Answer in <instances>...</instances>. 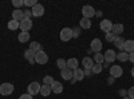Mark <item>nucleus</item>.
Wrapping results in <instances>:
<instances>
[{"instance_id": "1", "label": "nucleus", "mask_w": 134, "mask_h": 99, "mask_svg": "<svg viewBox=\"0 0 134 99\" xmlns=\"http://www.w3.org/2000/svg\"><path fill=\"white\" fill-rule=\"evenodd\" d=\"M14 90H15V87L11 83H2L0 84V95H4V96L11 95L14 92Z\"/></svg>"}, {"instance_id": "2", "label": "nucleus", "mask_w": 134, "mask_h": 99, "mask_svg": "<svg viewBox=\"0 0 134 99\" xmlns=\"http://www.w3.org/2000/svg\"><path fill=\"white\" fill-rule=\"evenodd\" d=\"M35 62H36L38 64H46V63L48 62V55L44 52L43 50L39 51V52H36V54H35Z\"/></svg>"}, {"instance_id": "3", "label": "nucleus", "mask_w": 134, "mask_h": 99, "mask_svg": "<svg viewBox=\"0 0 134 99\" xmlns=\"http://www.w3.org/2000/svg\"><path fill=\"white\" fill-rule=\"evenodd\" d=\"M70 39H72V28L64 27L60 31V40L62 42H69Z\"/></svg>"}, {"instance_id": "4", "label": "nucleus", "mask_w": 134, "mask_h": 99, "mask_svg": "<svg viewBox=\"0 0 134 99\" xmlns=\"http://www.w3.org/2000/svg\"><path fill=\"white\" fill-rule=\"evenodd\" d=\"M122 74H124V70H122V67H121V66H117V64H114V66H111V67H110V76H113L114 79H117V78H121V76H122Z\"/></svg>"}, {"instance_id": "5", "label": "nucleus", "mask_w": 134, "mask_h": 99, "mask_svg": "<svg viewBox=\"0 0 134 99\" xmlns=\"http://www.w3.org/2000/svg\"><path fill=\"white\" fill-rule=\"evenodd\" d=\"M19 23H20L19 28L21 30V32H28V31L32 28V20H31V19H27V18H24L23 20H20Z\"/></svg>"}, {"instance_id": "6", "label": "nucleus", "mask_w": 134, "mask_h": 99, "mask_svg": "<svg viewBox=\"0 0 134 99\" xmlns=\"http://www.w3.org/2000/svg\"><path fill=\"white\" fill-rule=\"evenodd\" d=\"M95 12L97 11L91 5H83V8H82V15H83V18H87V19H91L93 16H95Z\"/></svg>"}, {"instance_id": "7", "label": "nucleus", "mask_w": 134, "mask_h": 99, "mask_svg": "<svg viewBox=\"0 0 134 99\" xmlns=\"http://www.w3.org/2000/svg\"><path fill=\"white\" fill-rule=\"evenodd\" d=\"M31 12H32V16H35V18H40L44 15V7L42 4H36V5H34L31 8Z\"/></svg>"}, {"instance_id": "8", "label": "nucleus", "mask_w": 134, "mask_h": 99, "mask_svg": "<svg viewBox=\"0 0 134 99\" xmlns=\"http://www.w3.org/2000/svg\"><path fill=\"white\" fill-rule=\"evenodd\" d=\"M27 89H28V94L34 96V95H36V94L40 92V84L38 82H32V83L28 84Z\"/></svg>"}, {"instance_id": "9", "label": "nucleus", "mask_w": 134, "mask_h": 99, "mask_svg": "<svg viewBox=\"0 0 134 99\" xmlns=\"http://www.w3.org/2000/svg\"><path fill=\"white\" fill-rule=\"evenodd\" d=\"M90 50L93 52H100V50H102V42H100V39H93L91 40V44H90Z\"/></svg>"}, {"instance_id": "10", "label": "nucleus", "mask_w": 134, "mask_h": 99, "mask_svg": "<svg viewBox=\"0 0 134 99\" xmlns=\"http://www.w3.org/2000/svg\"><path fill=\"white\" fill-rule=\"evenodd\" d=\"M99 28L102 30L103 32H106V34H109V32H111V28H113V23H111L110 20L105 19V20H102V21H100Z\"/></svg>"}, {"instance_id": "11", "label": "nucleus", "mask_w": 134, "mask_h": 99, "mask_svg": "<svg viewBox=\"0 0 134 99\" xmlns=\"http://www.w3.org/2000/svg\"><path fill=\"white\" fill-rule=\"evenodd\" d=\"M103 58H105V62L106 63H113L115 59H117V54L113 51V50H107L105 54H103Z\"/></svg>"}, {"instance_id": "12", "label": "nucleus", "mask_w": 134, "mask_h": 99, "mask_svg": "<svg viewBox=\"0 0 134 99\" xmlns=\"http://www.w3.org/2000/svg\"><path fill=\"white\" fill-rule=\"evenodd\" d=\"M50 87H51V91H52L54 94H62V92H63V84H62L60 82L54 80Z\"/></svg>"}, {"instance_id": "13", "label": "nucleus", "mask_w": 134, "mask_h": 99, "mask_svg": "<svg viewBox=\"0 0 134 99\" xmlns=\"http://www.w3.org/2000/svg\"><path fill=\"white\" fill-rule=\"evenodd\" d=\"M122 32H124V24H121V23L113 24V28H111V34H113L114 36H121Z\"/></svg>"}, {"instance_id": "14", "label": "nucleus", "mask_w": 134, "mask_h": 99, "mask_svg": "<svg viewBox=\"0 0 134 99\" xmlns=\"http://www.w3.org/2000/svg\"><path fill=\"white\" fill-rule=\"evenodd\" d=\"M60 76H62V79H64V80H71L74 78V72L70 68H64V70L60 71Z\"/></svg>"}, {"instance_id": "15", "label": "nucleus", "mask_w": 134, "mask_h": 99, "mask_svg": "<svg viewBox=\"0 0 134 99\" xmlns=\"http://www.w3.org/2000/svg\"><path fill=\"white\" fill-rule=\"evenodd\" d=\"M124 51L127 54L134 52V40H125L124 43Z\"/></svg>"}, {"instance_id": "16", "label": "nucleus", "mask_w": 134, "mask_h": 99, "mask_svg": "<svg viewBox=\"0 0 134 99\" xmlns=\"http://www.w3.org/2000/svg\"><path fill=\"white\" fill-rule=\"evenodd\" d=\"M82 64H83V67H85V68L91 70V68H93V66H94L95 63H94V59H91L90 56H86V58L82 59Z\"/></svg>"}, {"instance_id": "17", "label": "nucleus", "mask_w": 134, "mask_h": 99, "mask_svg": "<svg viewBox=\"0 0 134 99\" xmlns=\"http://www.w3.org/2000/svg\"><path fill=\"white\" fill-rule=\"evenodd\" d=\"M12 19H14V20H16V21L23 20V19H24V12H23V11H21L20 8H19V9L12 11Z\"/></svg>"}, {"instance_id": "18", "label": "nucleus", "mask_w": 134, "mask_h": 99, "mask_svg": "<svg viewBox=\"0 0 134 99\" xmlns=\"http://www.w3.org/2000/svg\"><path fill=\"white\" fill-rule=\"evenodd\" d=\"M72 72H74V80L75 82H78V80H82L83 78H85V72H83V70H81V68H75V70H72Z\"/></svg>"}, {"instance_id": "19", "label": "nucleus", "mask_w": 134, "mask_h": 99, "mask_svg": "<svg viewBox=\"0 0 134 99\" xmlns=\"http://www.w3.org/2000/svg\"><path fill=\"white\" fill-rule=\"evenodd\" d=\"M114 44H115V47L119 50V51H124V43H125V39L122 38V36H115V39H114Z\"/></svg>"}, {"instance_id": "20", "label": "nucleus", "mask_w": 134, "mask_h": 99, "mask_svg": "<svg viewBox=\"0 0 134 99\" xmlns=\"http://www.w3.org/2000/svg\"><path fill=\"white\" fill-rule=\"evenodd\" d=\"M79 27L81 28H85V30H88L91 27V20L87 19V18H82L81 21H79Z\"/></svg>"}, {"instance_id": "21", "label": "nucleus", "mask_w": 134, "mask_h": 99, "mask_svg": "<svg viewBox=\"0 0 134 99\" xmlns=\"http://www.w3.org/2000/svg\"><path fill=\"white\" fill-rule=\"evenodd\" d=\"M78 59H75V58H71V59H69L67 60V68H70V70H75V68H78Z\"/></svg>"}, {"instance_id": "22", "label": "nucleus", "mask_w": 134, "mask_h": 99, "mask_svg": "<svg viewBox=\"0 0 134 99\" xmlns=\"http://www.w3.org/2000/svg\"><path fill=\"white\" fill-rule=\"evenodd\" d=\"M51 92L52 91H51V87L50 86H47V84L40 86V94H42V96H48Z\"/></svg>"}, {"instance_id": "23", "label": "nucleus", "mask_w": 134, "mask_h": 99, "mask_svg": "<svg viewBox=\"0 0 134 99\" xmlns=\"http://www.w3.org/2000/svg\"><path fill=\"white\" fill-rule=\"evenodd\" d=\"M28 50H31V51H34L36 54V52L42 51V46H40V43H38V42H32V43H30Z\"/></svg>"}, {"instance_id": "24", "label": "nucleus", "mask_w": 134, "mask_h": 99, "mask_svg": "<svg viewBox=\"0 0 134 99\" xmlns=\"http://www.w3.org/2000/svg\"><path fill=\"white\" fill-rule=\"evenodd\" d=\"M18 40L20 43H27L30 40V34L28 32H20V34L18 35Z\"/></svg>"}, {"instance_id": "25", "label": "nucleus", "mask_w": 134, "mask_h": 99, "mask_svg": "<svg viewBox=\"0 0 134 99\" xmlns=\"http://www.w3.org/2000/svg\"><path fill=\"white\" fill-rule=\"evenodd\" d=\"M117 59H118L119 62H127V60H129V54L125 52V51H119V52L117 54Z\"/></svg>"}, {"instance_id": "26", "label": "nucleus", "mask_w": 134, "mask_h": 99, "mask_svg": "<svg viewBox=\"0 0 134 99\" xmlns=\"http://www.w3.org/2000/svg\"><path fill=\"white\" fill-rule=\"evenodd\" d=\"M19 26H20V23H19V21H16V20H14V19H11V20L8 21V28H9L11 31L18 30Z\"/></svg>"}, {"instance_id": "27", "label": "nucleus", "mask_w": 134, "mask_h": 99, "mask_svg": "<svg viewBox=\"0 0 134 99\" xmlns=\"http://www.w3.org/2000/svg\"><path fill=\"white\" fill-rule=\"evenodd\" d=\"M105 62V58H103V54H100V52H97L94 55V63L97 64H102Z\"/></svg>"}, {"instance_id": "28", "label": "nucleus", "mask_w": 134, "mask_h": 99, "mask_svg": "<svg viewBox=\"0 0 134 99\" xmlns=\"http://www.w3.org/2000/svg\"><path fill=\"white\" fill-rule=\"evenodd\" d=\"M102 70H103V66L102 64H94L93 66V68H91V72L93 74H95V75H98V74H100V72H102Z\"/></svg>"}, {"instance_id": "29", "label": "nucleus", "mask_w": 134, "mask_h": 99, "mask_svg": "<svg viewBox=\"0 0 134 99\" xmlns=\"http://www.w3.org/2000/svg\"><path fill=\"white\" fill-rule=\"evenodd\" d=\"M24 58H26L28 62L32 60V59H35V52L31 51V50H26V51H24Z\"/></svg>"}, {"instance_id": "30", "label": "nucleus", "mask_w": 134, "mask_h": 99, "mask_svg": "<svg viewBox=\"0 0 134 99\" xmlns=\"http://www.w3.org/2000/svg\"><path fill=\"white\" fill-rule=\"evenodd\" d=\"M57 66L60 68V71L62 70H64V68H67V62L64 60V59H62V58H59L58 60H57Z\"/></svg>"}, {"instance_id": "31", "label": "nucleus", "mask_w": 134, "mask_h": 99, "mask_svg": "<svg viewBox=\"0 0 134 99\" xmlns=\"http://www.w3.org/2000/svg\"><path fill=\"white\" fill-rule=\"evenodd\" d=\"M52 82H54V78L51 75H47V76H44V79H43V83L44 84H47V86H51L52 84Z\"/></svg>"}, {"instance_id": "32", "label": "nucleus", "mask_w": 134, "mask_h": 99, "mask_svg": "<svg viewBox=\"0 0 134 99\" xmlns=\"http://www.w3.org/2000/svg\"><path fill=\"white\" fill-rule=\"evenodd\" d=\"M24 4V0H12V5L16 7V9H19V7H21Z\"/></svg>"}, {"instance_id": "33", "label": "nucleus", "mask_w": 134, "mask_h": 99, "mask_svg": "<svg viewBox=\"0 0 134 99\" xmlns=\"http://www.w3.org/2000/svg\"><path fill=\"white\" fill-rule=\"evenodd\" d=\"M38 4V2H36V0H24V5L26 7H34V5H36Z\"/></svg>"}, {"instance_id": "34", "label": "nucleus", "mask_w": 134, "mask_h": 99, "mask_svg": "<svg viewBox=\"0 0 134 99\" xmlns=\"http://www.w3.org/2000/svg\"><path fill=\"white\" fill-rule=\"evenodd\" d=\"M81 35V27L78 28V27H75V28H72V38H78Z\"/></svg>"}, {"instance_id": "35", "label": "nucleus", "mask_w": 134, "mask_h": 99, "mask_svg": "<svg viewBox=\"0 0 134 99\" xmlns=\"http://www.w3.org/2000/svg\"><path fill=\"white\" fill-rule=\"evenodd\" d=\"M114 39H115V36L111 34V32H109V34H106V40L107 42H110V43H113L114 42Z\"/></svg>"}, {"instance_id": "36", "label": "nucleus", "mask_w": 134, "mask_h": 99, "mask_svg": "<svg viewBox=\"0 0 134 99\" xmlns=\"http://www.w3.org/2000/svg\"><path fill=\"white\" fill-rule=\"evenodd\" d=\"M127 96L130 99H134V87H130V89L127 90Z\"/></svg>"}, {"instance_id": "37", "label": "nucleus", "mask_w": 134, "mask_h": 99, "mask_svg": "<svg viewBox=\"0 0 134 99\" xmlns=\"http://www.w3.org/2000/svg\"><path fill=\"white\" fill-rule=\"evenodd\" d=\"M23 12H24V18H27V19H31V16H32L31 9H24Z\"/></svg>"}, {"instance_id": "38", "label": "nucleus", "mask_w": 134, "mask_h": 99, "mask_svg": "<svg viewBox=\"0 0 134 99\" xmlns=\"http://www.w3.org/2000/svg\"><path fill=\"white\" fill-rule=\"evenodd\" d=\"M19 99H34V98H32V95H30V94H23V95H20Z\"/></svg>"}, {"instance_id": "39", "label": "nucleus", "mask_w": 134, "mask_h": 99, "mask_svg": "<svg viewBox=\"0 0 134 99\" xmlns=\"http://www.w3.org/2000/svg\"><path fill=\"white\" fill-rule=\"evenodd\" d=\"M118 92H119V95H121L122 98H124V96H127V91H126V90H124V89H121Z\"/></svg>"}, {"instance_id": "40", "label": "nucleus", "mask_w": 134, "mask_h": 99, "mask_svg": "<svg viewBox=\"0 0 134 99\" xmlns=\"http://www.w3.org/2000/svg\"><path fill=\"white\" fill-rule=\"evenodd\" d=\"M83 72H85V76H91V70H88V68H85L83 70Z\"/></svg>"}, {"instance_id": "41", "label": "nucleus", "mask_w": 134, "mask_h": 99, "mask_svg": "<svg viewBox=\"0 0 134 99\" xmlns=\"http://www.w3.org/2000/svg\"><path fill=\"white\" fill-rule=\"evenodd\" d=\"M129 62L134 64V52H131V54H129Z\"/></svg>"}, {"instance_id": "42", "label": "nucleus", "mask_w": 134, "mask_h": 99, "mask_svg": "<svg viewBox=\"0 0 134 99\" xmlns=\"http://www.w3.org/2000/svg\"><path fill=\"white\" fill-rule=\"evenodd\" d=\"M114 80H115V79L113 78V76H109V78H107V83H109V84H113Z\"/></svg>"}, {"instance_id": "43", "label": "nucleus", "mask_w": 134, "mask_h": 99, "mask_svg": "<svg viewBox=\"0 0 134 99\" xmlns=\"http://www.w3.org/2000/svg\"><path fill=\"white\" fill-rule=\"evenodd\" d=\"M95 16L100 18V16H102V12H100V11H97V12H95Z\"/></svg>"}, {"instance_id": "44", "label": "nucleus", "mask_w": 134, "mask_h": 99, "mask_svg": "<svg viewBox=\"0 0 134 99\" xmlns=\"http://www.w3.org/2000/svg\"><path fill=\"white\" fill-rule=\"evenodd\" d=\"M131 75H133V78H134V67L131 68Z\"/></svg>"}, {"instance_id": "45", "label": "nucleus", "mask_w": 134, "mask_h": 99, "mask_svg": "<svg viewBox=\"0 0 134 99\" xmlns=\"http://www.w3.org/2000/svg\"><path fill=\"white\" fill-rule=\"evenodd\" d=\"M121 99H130L129 96H124V98H121Z\"/></svg>"}]
</instances>
